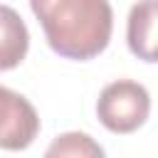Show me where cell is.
<instances>
[{
	"label": "cell",
	"instance_id": "cell-1",
	"mask_svg": "<svg viewBox=\"0 0 158 158\" xmlns=\"http://www.w3.org/2000/svg\"><path fill=\"white\" fill-rule=\"evenodd\" d=\"M47 44L67 59H91L111 40L114 12L109 0H30Z\"/></svg>",
	"mask_w": 158,
	"mask_h": 158
},
{
	"label": "cell",
	"instance_id": "cell-2",
	"mask_svg": "<svg viewBox=\"0 0 158 158\" xmlns=\"http://www.w3.org/2000/svg\"><path fill=\"white\" fill-rule=\"evenodd\" d=\"M151 111V96L143 84L131 79H118L99 94L96 116L114 133H131L146 123Z\"/></svg>",
	"mask_w": 158,
	"mask_h": 158
},
{
	"label": "cell",
	"instance_id": "cell-3",
	"mask_svg": "<svg viewBox=\"0 0 158 158\" xmlns=\"http://www.w3.org/2000/svg\"><path fill=\"white\" fill-rule=\"evenodd\" d=\"M40 131V118L35 106L17 91L0 86V148L22 151Z\"/></svg>",
	"mask_w": 158,
	"mask_h": 158
},
{
	"label": "cell",
	"instance_id": "cell-4",
	"mask_svg": "<svg viewBox=\"0 0 158 158\" xmlns=\"http://www.w3.org/2000/svg\"><path fill=\"white\" fill-rule=\"evenodd\" d=\"M156 0H141L128 12V47L143 62H156Z\"/></svg>",
	"mask_w": 158,
	"mask_h": 158
},
{
	"label": "cell",
	"instance_id": "cell-5",
	"mask_svg": "<svg viewBox=\"0 0 158 158\" xmlns=\"http://www.w3.org/2000/svg\"><path fill=\"white\" fill-rule=\"evenodd\" d=\"M30 47V32L22 17L10 7L0 5V72L15 69Z\"/></svg>",
	"mask_w": 158,
	"mask_h": 158
},
{
	"label": "cell",
	"instance_id": "cell-6",
	"mask_svg": "<svg viewBox=\"0 0 158 158\" xmlns=\"http://www.w3.org/2000/svg\"><path fill=\"white\" fill-rule=\"evenodd\" d=\"M47 156H104V148L86 133H64L47 148Z\"/></svg>",
	"mask_w": 158,
	"mask_h": 158
}]
</instances>
